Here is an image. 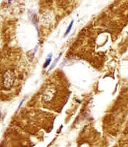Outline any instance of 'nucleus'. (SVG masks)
<instances>
[{"label": "nucleus", "instance_id": "nucleus-4", "mask_svg": "<svg viewBox=\"0 0 128 147\" xmlns=\"http://www.w3.org/2000/svg\"><path fill=\"white\" fill-rule=\"evenodd\" d=\"M73 23H74V21L72 20V22H71V23H70L69 26H68V29H67L66 32H65V33H64V36H67L68 35V33H69L70 30H71V29H72V25H73Z\"/></svg>", "mask_w": 128, "mask_h": 147}, {"label": "nucleus", "instance_id": "nucleus-3", "mask_svg": "<svg viewBox=\"0 0 128 147\" xmlns=\"http://www.w3.org/2000/svg\"><path fill=\"white\" fill-rule=\"evenodd\" d=\"M79 147H102L100 139L96 136H83L79 140Z\"/></svg>", "mask_w": 128, "mask_h": 147}, {"label": "nucleus", "instance_id": "nucleus-1", "mask_svg": "<svg viewBox=\"0 0 128 147\" xmlns=\"http://www.w3.org/2000/svg\"><path fill=\"white\" fill-rule=\"evenodd\" d=\"M61 91L58 86L56 84H47L45 88H44L42 95H41V99L42 102L44 105L53 104L56 101H58L59 97L61 94Z\"/></svg>", "mask_w": 128, "mask_h": 147}, {"label": "nucleus", "instance_id": "nucleus-5", "mask_svg": "<svg viewBox=\"0 0 128 147\" xmlns=\"http://www.w3.org/2000/svg\"><path fill=\"white\" fill-rule=\"evenodd\" d=\"M51 57H50V58L47 59L46 62H45V63H44V68H46L48 66L49 63H51Z\"/></svg>", "mask_w": 128, "mask_h": 147}, {"label": "nucleus", "instance_id": "nucleus-2", "mask_svg": "<svg viewBox=\"0 0 128 147\" xmlns=\"http://www.w3.org/2000/svg\"><path fill=\"white\" fill-rule=\"evenodd\" d=\"M16 74L15 71L13 69H8L3 72V77H2V88L7 89L12 88L13 84H15L16 81Z\"/></svg>", "mask_w": 128, "mask_h": 147}]
</instances>
